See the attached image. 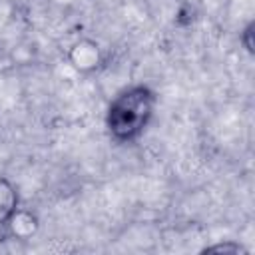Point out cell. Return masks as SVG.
Wrapping results in <instances>:
<instances>
[{"label": "cell", "instance_id": "6da1fadb", "mask_svg": "<svg viewBox=\"0 0 255 255\" xmlns=\"http://www.w3.org/2000/svg\"><path fill=\"white\" fill-rule=\"evenodd\" d=\"M157 98L147 86H131L122 90L106 112V128L114 141L129 143L137 139L155 110Z\"/></svg>", "mask_w": 255, "mask_h": 255}, {"label": "cell", "instance_id": "8992f818", "mask_svg": "<svg viewBox=\"0 0 255 255\" xmlns=\"http://www.w3.org/2000/svg\"><path fill=\"white\" fill-rule=\"evenodd\" d=\"M251 36H253V22H249V24L243 28V32H241V42H243V46L247 48V52H249V54L253 52V42H251Z\"/></svg>", "mask_w": 255, "mask_h": 255}, {"label": "cell", "instance_id": "5b68a950", "mask_svg": "<svg viewBox=\"0 0 255 255\" xmlns=\"http://www.w3.org/2000/svg\"><path fill=\"white\" fill-rule=\"evenodd\" d=\"M205 253H243L245 247L239 245V243H233V241H225V243H217V245H209L203 249Z\"/></svg>", "mask_w": 255, "mask_h": 255}, {"label": "cell", "instance_id": "3957f363", "mask_svg": "<svg viewBox=\"0 0 255 255\" xmlns=\"http://www.w3.org/2000/svg\"><path fill=\"white\" fill-rule=\"evenodd\" d=\"M8 229L16 239H28L38 231V217L26 209H16L8 219Z\"/></svg>", "mask_w": 255, "mask_h": 255}, {"label": "cell", "instance_id": "277c9868", "mask_svg": "<svg viewBox=\"0 0 255 255\" xmlns=\"http://www.w3.org/2000/svg\"><path fill=\"white\" fill-rule=\"evenodd\" d=\"M18 209V191L10 179L0 177V225H6Z\"/></svg>", "mask_w": 255, "mask_h": 255}, {"label": "cell", "instance_id": "7a4b0ae2", "mask_svg": "<svg viewBox=\"0 0 255 255\" xmlns=\"http://www.w3.org/2000/svg\"><path fill=\"white\" fill-rule=\"evenodd\" d=\"M102 48L98 42L90 40V38H80L76 40L70 50H68V62L74 70L82 72V74H90L94 70H98L102 66Z\"/></svg>", "mask_w": 255, "mask_h": 255}]
</instances>
